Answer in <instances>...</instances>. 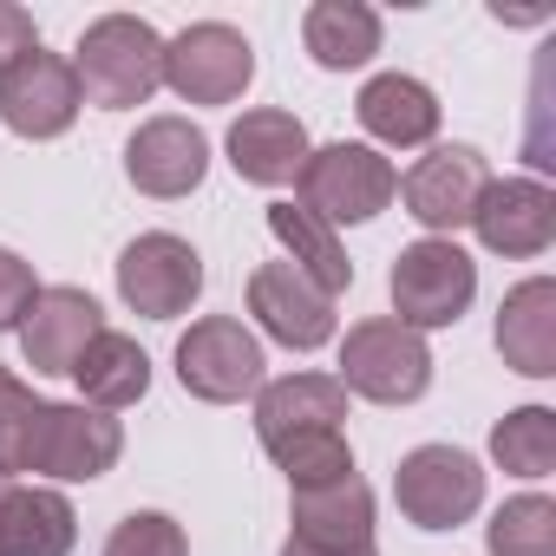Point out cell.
<instances>
[{"mask_svg": "<svg viewBox=\"0 0 556 556\" xmlns=\"http://www.w3.org/2000/svg\"><path fill=\"white\" fill-rule=\"evenodd\" d=\"M73 73H79V92L99 112H131L164 86V40L138 14H105L79 34Z\"/></svg>", "mask_w": 556, "mask_h": 556, "instance_id": "6da1fadb", "label": "cell"}, {"mask_svg": "<svg viewBox=\"0 0 556 556\" xmlns=\"http://www.w3.org/2000/svg\"><path fill=\"white\" fill-rule=\"evenodd\" d=\"M295 197L328 229L334 223H374L400 197V170L374 144H321V151H308V164L295 177Z\"/></svg>", "mask_w": 556, "mask_h": 556, "instance_id": "7a4b0ae2", "label": "cell"}, {"mask_svg": "<svg viewBox=\"0 0 556 556\" xmlns=\"http://www.w3.org/2000/svg\"><path fill=\"white\" fill-rule=\"evenodd\" d=\"M478 295V262L452 242V236H426L413 249H400L393 262V321L426 334V328H452Z\"/></svg>", "mask_w": 556, "mask_h": 556, "instance_id": "3957f363", "label": "cell"}, {"mask_svg": "<svg viewBox=\"0 0 556 556\" xmlns=\"http://www.w3.org/2000/svg\"><path fill=\"white\" fill-rule=\"evenodd\" d=\"M341 387L361 393V400H374V406H413L432 387V348H426V334L400 328L393 315L348 328V341H341Z\"/></svg>", "mask_w": 556, "mask_h": 556, "instance_id": "277c9868", "label": "cell"}, {"mask_svg": "<svg viewBox=\"0 0 556 556\" xmlns=\"http://www.w3.org/2000/svg\"><path fill=\"white\" fill-rule=\"evenodd\" d=\"M262 367H268L262 361V341L236 315H203L177 341V380L203 406H236V400L262 393Z\"/></svg>", "mask_w": 556, "mask_h": 556, "instance_id": "5b68a950", "label": "cell"}, {"mask_svg": "<svg viewBox=\"0 0 556 556\" xmlns=\"http://www.w3.org/2000/svg\"><path fill=\"white\" fill-rule=\"evenodd\" d=\"M249 79H255V47L223 21H197L177 40H164V86L184 105H236Z\"/></svg>", "mask_w": 556, "mask_h": 556, "instance_id": "8992f818", "label": "cell"}, {"mask_svg": "<svg viewBox=\"0 0 556 556\" xmlns=\"http://www.w3.org/2000/svg\"><path fill=\"white\" fill-rule=\"evenodd\" d=\"M393 497H400L406 523H419V530H458L484 504V471L458 445H419V452L400 458Z\"/></svg>", "mask_w": 556, "mask_h": 556, "instance_id": "52a82bcc", "label": "cell"}, {"mask_svg": "<svg viewBox=\"0 0 556 556\" xmlns=\"http://www.w3.org/2000/svg\"><path fill=\"white\" fill-rule=\"evenodd\" d=\"M118 295L125 308H138L144 321H177L190 315V302L203 295V255L170 236V229H151L138 242H125L118 255Z\"/></svg>", "mask_w": 556, "mask_h": 556, "instance_id": "ba28073f", "label": "cell"}, {"mask_svg": "<svg viewBox=\"0 0 556 556\" xmlns=\"http://www.w3.org/2000/svg\"><path fill=\"white\" fill-rule=\"evenodd\" d=\"M491 184V164L478 144H432L406 177H400V197H406V216L426 223L432 236H452L471 223L478 197Z\"/></svg>", "mask_w": 556, "mask_h": 556, "instance_id": "9c48e42d", "label": "cell"}, {"mask_svg": "<svg viewBox=\"0 0 556 556\" xmlns=\"http://www.w3.org/2000/svg\"><path fill=\"white\" fill-rule=\"evenodd\" d=\"M79 105H86V92H79L73 60H60L47 47H34L27 60H14L8 73H0V118H8V131H21V138L73 131Z\"/></svg>", "mask_w": 556, "mask_h": 556, "instance_id": "30bf717a", "label": "cell"}, {"mask_svg": "<svg viewBox=\"0 0 556 556\" xmlns=\"http://www.w3.org/2000/svg\"><path fill=\"white\" fill-rule=\"evenodd\" d=\"M249 315L262 321L268 341H282L295 354H315L334 341V295H321L295 262H262L249 275Z\"/></svg>", "mask_w": 556, "mask_h": 556, "instance_id": "8fae6325", "label": "cell"}, {"mask_svg": "<svg viewBox=\"0 0 556 556\" xmlns=\"http://www.w3.org/2000/svg\"><path fill=\"white\" fill-rule=\"evenodd\" d=\"M125 452V426L99 406H47L40 419V445H34V471L60 478V484H92L118 465Z\"/></svg>", "mask_w": 556, "mask_h": 556, "instance_id": "7c38bea8", "label": "cell"}, {"mask_svg": "<svg viewBox=\"0 0 556 556\" xmlns=\"http://www.w3.org/2000/svg\"><path fill=\"white\" fill-rule=\"evenodd\" d=\"M203 170H210V138L190 118H144L125 144V177L157 203L190 197L203 184Z\"/></svg>", "mask_w": 556, "mask_h": 556, "instance_id": "4fadbf2b", "label": "cell"}, {"mask_svg": "<svg viewBox=\"0 0 556 556\" xmlns=\"http://www.w3.org/2000/svg\"><path fill=\"white\" fill-rule=\"evenodd\" d=\"M471 229L491 255H543L556 242V190L536 184V177L484 184V197L471 210Z\"/></svg>", "mask_w": 556, "mask_h": 556, "instance_id": "5bb4252c", "label": "cell"}, {"mask_svg": "<svg viewBox=\"0 0 556 556\" xmlns=\"http://www.w3.org/2000/svg\"><path fill=\"white\" fill-rule=\"evenodd\" d=\"M14 334H21L34 374H73L79 354L105 334V315H99V302L86 289H40Z\"/></svg>", "mask_w": 556, "mask_h": 556, "instance_id": "9a60e30c", "label": "cell"}, {"mask_svg": "<svg viewBox=\"0 0 556 556\" xmlns=\"http://www.w3.org/2000/svg\"><path fill=\"white\" fill-rule=\"evenodd\" d=\"M348 419V387L334 374H289V380H262L255 393V432H262V452L282 445V439H302V432H341Z\"/></svg>", "mask_w": 556, "mask_h": 556, "instance_id": "2e32d148", "label": "cell"}, {"mask_svg": "<svg viewBox=\"0 0 556 556\" xmlns=\"http://www.w3.org/2000/svg\"><path fill=\"white\" fill-rule=\"evenodd\" d=\"M289 523H295L289 543L308 549H374V491L361 478L289 491Z\"/></svg>", "mask_w": 556, "mask_h": 556, "instance_id": "e0dca14e", "label": "cell"}, {"mask_svg": "<svg viewBox=\"0 0 556 556\" xmlns=\"http://www.w3.org/2000/svg\"><path fill=\"white\" fill-rule=\"evenodd\" d=\"M229 164H236V177L268 184V190H275V184H295L302 164H308V131H302V118L282 112V105L242 112V118L229 125Z\"/></svg>", "mask_w": 556, "mask_h": 556, "instance_id": "ac0fdd59", "label": "cell"}, {"mask_svg": "<svg viewBox=\"0 0 556 556\" xmlns=\"http://www.w3.org/2000/svg\"><path fill=\"white\" fill-rule=\"evenodd\" d=\"M497 354L523 380H549L556 374V282L549 275H530V282H517L504 295V308H497Z\"/></svg>", "mask_w": 556, "mask_h": 556, "instance_id": "d6986e66", "label": "cell"}, {"mask_svg": "<svg viewBox=\"0 0 556 556\" xmlns=\"http://www.w3.org/2000/svg\"><path fill=\"white\" fill-rule=\"evenodd\" d=\"M354 112H361L367 138H380V144H393V151H413V144H432V138H439V99H432V86L413 79V73H380V79H367L361 99H354Z\"/></svg>", "mask_w": 556, "mask_h": 556, "instance_id": "ffe728a7", "label": "cell"}, {"mask_svg": "<svg viewBox=\"0 0 556 556\" xmlns=\"http://www.w3.org/2000/svg\"><path fill=\"white\" fill-rule=\"evenodd\" d=\"M79 517L53 484H14L0 510V556H73Z\"/></svg>", "mask_w": 556, "mask_h": 556, "instance_id": "44dd1931", "label": "cell"}, {"mask_svg": "<svg viewBox=\"0 0 556 556\" xmlns=\"http://www.w3.org/2000/svg\"><path fill=\"white\" fill-rule=\"evenodd\" d=\"M268 236L289 249V262L308 275V282L321 289V295H348V282H354V262H348V249H341V236L321 223V216H308L302 203H268Z\"/></svg>", "mask_w": 556, "mask_h": 556, "instance_id": "7402d4cb", "label": "cell"}, {"mask_svg": "<svg viewBox=\"0 0 556 556\" xmlns=\"http://www.w3.org/2000/svg\"><path fill=\"white\" fill-rule=\"evenodd\" d=\"M73 380H79L86 406H99V413H125V406H138V400L151 393V354H144L131 334H112V328H105V334L79 354Z\"/></svg>", "mask_w": 556, "mask_h": 556, "instance_id": "603a6c76", "label": "cell"}, {"mask_svg": "<svg viewBox=\"0 0 556 556\" xmlns=\"http://www.w3.org/2000/svg\"><path fill=\"white\" fill-rule=\"evenodd\" d=\"M302 40L315 53V66L328 73H354L380 53V14L361 8V0H315L302 14Z\"/></svg>", "mask_w": 556, "mask_h": 556, "instance_id": "cb8c5ba5", "label": "cell"}, {"mask_svg": "<svg viewBox=\"0 0 556 556\" xmlns=\"http://www.w3.org/2000/svg\"><path fill=\"white\" fill-rule=\"evenodd\" d=\"M491 458L510 478H549L556 471V413L549 406H517L491 426Z\"/></svg>", "mask_w": 556, "mask_h": 556, "instance_id": "d4e9b609", "label": "cell"}, {"mask_svg": "<svg viewBox=\"0 0 556 556\" xmlns=\"http://www.w3.org/2000/svg\"><path fill=\"white\" fill-rule=\"evenodd\" d=\"M484 543H491V556H556V504L543 491H523V497L497 504Z\"/></svg>", "mask_w": 556, "mask_h": 556, "instance_id": "484cf974", "label": "cell"}, {"mask_svg": "<svg viewBox=\"0 0 556 556\" xmlns=\"http://www.w3.org/2000/svg\"><path fill=\"white\" fill-rule=\"evenodd\" d=\"M53 400H40L34 387H21L8 367H0V478L34 471V445H40V419Z\"/></svg>", "mask_w": 556, "mask_h": 556, "instance_id": "4316f807", "label": "cell"}, {"mask_svg": "<svg viewBox=\"0 0 556 556\" xmlns=\"http://www.w3.org/2000/svg\"><path fill=\"white\" fill-rule=\"evenodd\" d=\"M268 458L289 471V491H308V484L354 478V445H348V432H302V439L268 445Z\"/></svg>", "mask_w": 556, "mask_h": 556, "instance_id": "83f0119b", "label": "cell"}, {"mask_svg": "<svg viewBox=\"0 0 556 556\" xmlns=\"http://www.w3.org/2000/svg\"><path fill=\"white\" fill-rule=\"evenodd\" d=\"M105 556H190V536L177 517L164 510H131L112 536H105Z\"/></svg>", "mask_w": 556, "mask_h": 556, "instance_id": "f1b7e54d", "label": "cell"}, {"mask_svg": "<svg viewBox=\"0 0 556 556\" xmlns=\"http://www.w3.org/2000/svg\"><path fill=\"white\" fill-rule=\"evenodd\" d=\"M40 282H34V262H21L14 249H0V334L21 328V315L34 308Z\"/></svg>", "mask_w": 556, "mask_h": 556, "instance_id": "f546056e", "label": "cell"}, {"mask_svg": "<svg viewBox=\"0 0 556 556\" xmlns=\"http://www.w3.org/2000/svg\"><path fill=\"white\" fill-rule=\"evenodd\" d=\"M40 47V27L27 8H14V0H0V73H8L14 60H27Z\"/></svg>", "mask_w": 556, "mask_h": 556, "instance_id": "4dcf8cb0", "label": "cell"}, {"mask_svg": "<svg viewBox=\"0 0 556 556\" xmlns=\"http://www.w3.org/2000/svg\"><path fill=\"white\" fill-rule=\"evenodd\" d=\"M282 556H374V549H308V543H282Z\"/></svg>", "mask_w": 556, "mask_h": 556, "instance_id": "1f68e13d", "label": "cell"}, {"mask_svg": "<svg viewBox=\"0 0 556 556\" xmlns=\"http://www.w3.org/2000/svg\"><path fill=\"white\" fill-rule=\"evenodd\" d=\"M8 491H14V478H0V510H8Z\"/></svg>", "mask_w": 556, "mask_h": 556, "instance_id": "d6a6232c", "label": "cell"}]
</instances>
